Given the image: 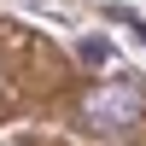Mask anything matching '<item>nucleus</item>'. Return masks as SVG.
Returning <instances> with one entry per match:
<instances>
[{"label": "nucleus", "mask_w": 146, "mask_h": 146, "mask_svg": "<svg viewBox=\"0 0 146 146\" xmlns=\"http://www.w3.org/2000/svg\"><path fill=\"white\" fill-rule=\"evenodd\" d=\"M82 111H88L94 129H135L140 111H146V94L135 82H105V88H94L88 100H82Z\"/></svg>", "instance_id": "1"}, {"label": "nucleus", "mask_w": 146, "mask_h": 146, "mask_svg": "<svg viewBox=\"0 0 146 146\" xmlns=\"http://www.w3.org/2000/svg\"><path fill=\"white\" fill-rule=\"evenodd\" d=\"M82 58H88V64L100 58V64H105V58H111V41H94V35H88V41H82Z\"/></svg>", "instance_id": "2"}, {"label": "nucleus", "mask_w": 146, "mask_h": 146, "mask_svg": "<svg viewBox=\"0 0 146 146\" xmlns=\"http://www.w3.org/2000/svg\"><path fill=\"white\" fill-rule=\"evenodd\" d=\"M111 18H129V12H111ZM129 23H135V35L146 41V23H140V18H129Z\"/></svg>", "instance_id": "3"}]
</instances>
